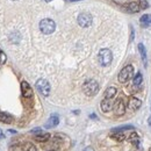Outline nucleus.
<instances>
[{
	"label": "nucleus",
	"mask_w": 151,
	"mask_h": 151,
	"mask_svg": "<svg viewBox=\"0 0 151 151\" xmlns=\"http://www.w3.org/2000/svg\"><path fill=\"white\" fill-rule=\"evenodd\" d=\"M91 117H92V119H95V117H96V116H95L94 114H91Z\"/></svg>",
	"instance_id": "obj_29"
},
{
	"label": "nucleus",
	"mask_w": 151,
	"mask_h": 151,
	"mask_svg": "<svg viewBox=\"0 0 151 151\" xmlns=\"http://www.w3.org/2000/svg\"><path fill=\"white\" fill-rule=\"evenodd\" d=\"M36 88L38 90V92L44 96H48L50 94V91H51V87H50V84L47 79H38L36 81Z\"/></svg>",
	"instance_id": "obj_6"
},
{
	"label": "nucleus",
	"mask_w": 151,
	"mask_h": 151,
	"mask_svg": "<svg viewBox=\"0 0 151 151\" xmlns=\"http://www.w3.org/2000/svg\"><path fill=\"white\" fill-rule=\"evenodd\" d=\"M42 132V130H41L40 128H35V129H33V130H32L33 134H34V132Z\"/></svg>",
	"instance_id": "obj_26"
},
{
	"label": "nucleus",
	"mask_w": 151,
	"mask_h": 151,
	"mask_svg": "<svg viewBox=\"0 0 151 151\" xmlns=\"http://www.w3.org/2000/svg\"><path fill=\"white\" fill-rule=\"evenodd\" d=\"M50 138V134L49 132H40L37 135H35V139L38 142H47Z\"/></svg>",
	"instance_id": "obj_14"
},
{
	"label": "nucleus",
	"mask_w": 151,
	"mask_h": 151,
	"mask_svg": "<svg viewBox=\"0 0 151 151\" xmlns=\"http://www.w3.org/2000/svg\"><path fill=\"white\" fill-rule=\"evenodd\" d=\"M117 93V90L115 88V87H108L107 90H106V92H105V98H107V99H112L114 98L115 95Z\"/></svg>",
	"instance_id": "obj_15"
},
{
	"label": "nucleus",
	"mask_w": 151,
	"mask_h": 151,
	"mask_svg": "<svg viewBox=\"0 0 151 151\" xmlns=\"http://www.w3.org/2000/svg\"><path fill=\"white\" fill-rule=\"evenodd\" d=\"M126 8H127V11L130 12V13H137V12H139V9H141L139 4L136 2V1H132V2L127 4V5H126Z\"/></svg>",
	"instance_id": "obj_12"
},
{
	"label": "nucleus",
	"mask_w": 151,
	"mask_h": 151,
	"mask_svg": "<svg viewBox=\"0 0 151 151\" xmlns=\"http://www.w3.org/2000/svg\"><path fill=\"white\" fill-rule=\"evenodd\" d=\"M142 81H143V76L141 72H138L137 75L135 76V78H134V86L137 88V87H139L141 86V84H142Z\"/></svg>",
	"instance_id": "obj_19"
},
{
	"label": "nucleus",
	"mask_w": 151,
	"mask_h": 151,
	"mask_svg": "<svg viewBox=\"0 0 151 151\" xmlns=\"http://www.w3.org/2000/svg\"><path fill=\"white\" fill-rule=\"evenodd\" d=\"M77 23L80 28H88L93 23V17H92V14L86 13V12L79 13L77 17Z\"/></svg>",
	"instance_id": "obj_4"
},
{
	"label": "nucleus",
	"mask_w": 151,
	"mask_h": 151,
	"mask_svg": "<svg viewBox=\"0 0 151 151\" xmlns=\"http://www.w3.org/2000/svg\"><path fill=\"white\" fill-rule=\"evenodd\" d=\"M129 129H134V126L128 124V126H122V127L113 128V129H112V132H123V130H129Z\"/></svg>",
	"instance_id": "obj_21"
},
{
	"label": "nucleus",
	"mask_w": 151,
	"mask_h": 151,
	"mask_svg": "<svg viewBox=\"0 0 151 151\" xmlns=\"http://www.w3.org/2000/svg\"><path fill=\"white\" fill-rule=\"evenodd\" d=\"M84 151H94V149L92 148V147H87V148H85Z\"/></svg>",
	"instance_id": "obj_25"
},
{
	"label": "nucleus",
	"mask_w": 151,
	"mask_h": 151,
	"mask_svg": "<svg viewBox=\"0 0 151 151\" xmlns=\"http://www.w3.org/2000/svg\"><path fill=\"white\" fill-rule=\"evenodd\" d=\"M142 106V101L139 99H137L136 96H132L128 101V107L132 109V111H137L139 107Z\"/></svg>",
	"instance_id": "obj_9"
},
{
	"label": "nucleus",
	"mask_w": 151,
	"mask_h": 151,
	"mask_svg": "<svg viewBox=\"0 0 151 151\" xmlns=\"http://www.w3.org/2000/svg\"><path fill=\"white\" fill-rule=\"evenodd\" d=\"M6 60H7V56H6V54L0 49V64H5V63H6Z\"/></svg>",
	"instance_id": "obj_23"
},
{
	"label": "nucleus",
	"mask_w": 151,
	"mask_h": 151,
	"mask_svg": "<svg viewBox=\"0 0 151 151\" xmlns=\"http://www.w3.org/2000/svg\"><path fill=\"white\" fill-rule=\"evenodd\" d=\"M114 113L116 116H122L126 113V105H124V101L122 99H119L116 100V102L114 104Z\"/></svg>",
	"instance_id": "obj_7"
},
{
	"label": "nucleus",
	"mask_w": 151,
	"mask_h": 151,
	"mask_svg": "<svg viewBox=\"0 0 151 151\" xmlns=\"http://www.w3.org/2000/svg\"><path fill=\"white\" fill-rule=\"evenodd\" d=\"M49 151H56V150H49Z\"/></svg>",
	"instance_id": "obj_32"
},
{
	"label": "nucleus",
	"mask_w": 151,
	"mask_h": 151,
	"mask_svg": "<svg viewBox=\"0 0 151 151\" xmlns=\"http://www.w3.org/2000/svg\"><path fill=\"white\" fill-rule=\"evenodd\" d=\"M128 141L132 143V145H135V147H137V145L139 144V137H138V135H137L136 132H132V134H130V136H129Z\"/></svg>",
	"instance_id": "obj_17"
},
{
	"label": "nucleus",
	"mask_w": 151,
	"mask_h": 151,
	"mask_svg": "<svg viewBox=\"0 0 151 151\" xmlns=\"http://www.w3.org/2000/svg\"><path fill=\"white\" fill-rule=\"evenodd\" d=\"M138 4H139V7L141 8H149V2L145 1V0H139Z\"/></svg>",
	"instance_id": "obj_24"
},
{
	"label": "nucleus",
	"mask_w": 151,
	"mask_h": 151,
	"mask_svg": "<svg viewBox=\"0 0 151 151\" xmlns=\"http://www.w3.org/2000/svg\"><path fill=\"white\" fill-rule=\"evenodd\" d=\"M112 138L115 139V141H117V142H122V141H124L126 136H124V134L122 132H115L112 134Z\"/></svg>",
	"instance_id": "obj_18"
},
{
	"label": "nucleus",
	"mask_w": 151,
	"mask_h": 151,
	"mask_svg": "<svg viewBox=\"0 0 151 151\" xmlns=\"http://www.w3.org/2000/svg\"><path fill=\"white\" fill-rule=\"evenodd\" d=\"M83 92L87 96H93L99 92V84L94 79H88L83 84Z\"/></svg>",
	"instance_id": "obj_2"
},
{
	"label": "nucleus",
	"mask_w": 151,
	"mask_h": 151,
	"mask_svg": "<svg viewBox=\"0 0 151 151\" xmlns=\"http://www.w3.org/2000/svg\"><path fill=\"white\" fill-rule=\"evenodd\" d=\"M141 22L142 23H145V24H149L151 23V14H145L141 18Z\"/></svg>",
	"instance_id": "obj_22"
},
{
	"label": "nucleus",
	"mask_w": 151,
	"mask_h": 151,
	"mask_svg": "<svg viewBox=\"0 0 151 151\" xmlns=\"http://www.w3.org/2000/svg\"><path fill=\"white\" fill-rule=\"evenodd\" d=\"M148 122H149V126L151 127V116L149 117V121H148Z\"/></svg>",
	"instance_id": "obj_28"
},
{
	"label": "nucleus",
	"mask_w": 151,
	"mask_h": 151,
	"mask_svg": "<svg viewBox=\"0 0 151 151\" xmlns=\"http://www.w3.org/2000/svg\"><path fill=\"white\" fill-rule=\"evenodd\" d=\"M98 60L101 66H108L111 65L113 60V54L109 49H101L98 54Z\"/></svg>",
	"instance_id": "obj_3"
},
{
	"label": "nucleus",
	"mask_w": 151,
	"mask_h": 151,
	"mask_svg": "<svg viewBox=\"0 0 151 151\" xmlns=\"http://www.w3.org/2000/svg\"><path fill=\"white\" fill-rule=\"evenodd\" d=\"M38 29L43 35H51L56 30V22L50 18H44L40 21Z\"/></svg>",
	"instance_id": "obj_1"
},
{
	"label": "nucleus",
	"mask_w": 151,
	"mask_h": 151,
	"mask_svg": "<svg viewBox=\"0 0 151 151\" xmlns=\"http://www.w3.org/2000/svg\"><path fill=\"white\" fill-rule=\"evenodd\" d=\"M45 1H47V2H50V1H51V0H45Z\"/></svg>",
	"instance_id": "obj_31"
},
{
	"label": "nucleus",
	"mask_w": 151,
	"mask_h": 151,
	"mask_svg": "<svg viewBox=\"0 0 151 151\" xmlns=\"http://www.w3.org/2000/svg\"><path fill=\"white\" fill-rule=\"evenodd\" d=\"M22 151H36V148H35L34 144H32V143L28 142V143H24V144H23Z\"/></svg>",
	"instance_id": "obj_20"
},
{
	"label": "nucleus",
	"mask_w": 151,
	"mask_h": 151,
	"mask_svg": "<svg viewBox=\"0 0 151 151\" xmlns=\"http://www.w3.org/2000/svg\"><path fill=\"white\" fill-rule=\"evenodd\" d=\"M132 76H134V68H132V65H127V66H124L120 71V73H119V81L122 83V84H126V83H128L132 79Z\"/></svg>",
	"instance_id": "obj_5"
},
{
	"label": "nucleus",
	"mask_w": 151,
	"mask_h": 151,
	"mask_svg": "<svg viewBox=\"0 0 151 151\" xmlns=\"http://www.w3.org/2000/svg\"><path fill=\"white\" fill-rule=\"evenodd\" d=\"M21 92H22L23 98L29 99V98L33 96V88H32V86H30L26 80H23V81L21 83Z\"/></svg>",
	"instance_id": "obj_8"
},
{
	"label": "nucleus",
	"mask_w": 151,
	"mask_h": 151,
	"mask_svg": "<svg viewBox=\"0 0 151 151\" xmlns=\"http://www.w3.org/2000/svg\"><path fill=\"white\" fill-rule=\"evenodd\" d=\"M70 1H80V0H70Z\"/></svg>",
	"instance_id": "obj_30"
},
{
	"label": "nucleus",
	"mask_w": 151,
	"mask_h": 151,
	"mask_svg": "<svg viewBox=\"0 0 151 151\" xmlns=\"http://www.w3.org/2000/svg\"><path fill=\"white\" fill-rule=\"evenodd\" d=\"M4 137H5V135H4V132H2L1 129H0V139H2Z\"/></svg>",
	"instance_id": "obj_27"
},
{
	"label": "nucleus",
	"mask_w": 151,
	"mask_h": 151,
	"mask_svg": "<svg viewBox=\"0 0 151 151\" xmlns=\"http://www.w3.org/2000/svg\"><path fill=\"white\" fill-rule=\"evenodd\" d=\"M12 121H13V116L11 114L6 113V112H0V122L9 124L12 123Z\"/></svg>",
	"instance_id": "obj_13"
},
{
	"label": "nucleus",
	"mask_w": 151,
	"mask_h": 151,
	"mask_svg": "<svg viewBox=\"0 0 151 151\" xmlns=\"http://www.w3.org/2000/svg\"><path fill=\"white\" fill-rule=\"evenodd\" d=\"M58 123H59V117H58V115L57 114H52L50 117H49V120H48V122L45 123V128H54V127H56L58 126Z\"/></svg>",
	"instance_id": "obj_11"
},
{
	"label": "nucleus",
	"mask_w": 151,
	"mask_h": 151,
	"mask_svg": "<svg viewBox=\"0 0 151 151\" xmlns=\"http://www.w3.org/2000/svg\"><path fill=\"white\" fill-rule=\"evenodd\" d=\"M138 51H139V55H141V58L143 60L144 64H147V51H145V48L142 43L138 44Z\"/></svg>",
	"instance_id": "obj_16"
},
{
	"label": "nucleus",
	"mask_w": 151,
	"mask_h": 151,
	"mask_svg": "<svg viewBox=\"0 0 151 151\" xmlns=\"http://www.w3.org/2000/svg\"><path fill=\"white\" fill-rule=\"evenodd\" d=\"M100 107H101V111H102L104 113H107V112L112 111V108H113L114 106H113V102H112V100H111V99L105 98V99L101 101Z\"/></svg>",
	"instance_id": "obj_10"
}]
</instances>
